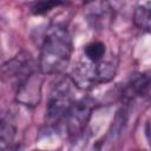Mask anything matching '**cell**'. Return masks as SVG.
<instances>
[{
	"instance_id": "cell-1",
	"label": "cell",
	"mask_w": 151,
	"mask_h": 151,
	"mask_svg": "<svg viewBox=\"0 0 151 151\" xmlns=\"http://www.w3.org/2000/svg\"><path fill=\"white\" fill-rule=\"evenodd\" d=\"M116 71V57L107 51L104 42L96 40L84 46L70 77L80 90L85 91L112 80Z\"/></svg>"
},
{
	"instance_id": "cell-2",
	"label": "cell",
	"mask_w": 151,
	"mask_h": 151,
	"mask_svg": "<svg viewBox=\"0 0 151 151\" xmlns=\"http://www.w3.org/2000/svg\"><path fill=\"white\" fill-rule=\"evenodd\" d=\"M73 52L72 38L63 25H51L42 38L39 67L44 74H59L68 65Z\"/></svg>"
},
{
	"instance_id": "cell-3",
	"label": "cell",
	"mask_w": 151,
	"mask_h": 151,
	"mask_svg": "<svg viewBox=\"0 0 151 151\" xmlns=\"http://www.w3.org/2000/svg\"><path fill=\"white\" fill-rule=\"evenodd\" d=\"M77 90L80 88L71 77H64L53 85L46 107V119L50 124L58 125L61 118L78 100L76 96Z\"/></svg>"
},
{
	"instance_id": "cell-4",
	"label": "cell",
	"mask_w": 151,
	"mask_h": 151,
	"mask_svg": "<svg viewBox=\"0 0 151 151\" xmlns=\"http://www.w3.org/2000/svg\"><path fill=\"white\" fill-rule=\"evenodd\" d=\"M93 109L94 101L91 98H78V100L72 105V107L58 123L65 137L72 140L81 137L87 127Z\"/></svg>"
},
{
	"instance_id": "cell-5",
	"label": "cell",
	"mask_w": 151,
	"mask_h": 151,
	"mask_svg": "<svg viewBox=\"0 0 151 151\" xmlns=\"http://www.w3.org/2000/svg\"><path fill=\"white\" fill-rule=\"evenodd\" d=\"M38 70H40V67L34 63L31 54L27 52H21L2 66V74L13 84V87L15 88Z\"/></svg>"
},
{
	"instance_id": "cell-6",
	"label": "cell",
	"mask_w": 151,
	"mask_h": 151,
	"mask_svg": "<svg viewBox=\"0 0 151 151\" xmlns=\"http://www.w3.org/2000/svg\"><path fill=\"white\" fill-rule=\"evenodd\" d=\"M42 72L39 70L19 84L15 90V100L25 106L33 107L39 104L42 87Z\"/></svg>"
},
{
	"instance_id": "cell-7",
	"label": "cell",
	"mask_w": 151,
	"mask_h": 151,
	"mask_svg": "<svg viewBox=\"0 0 151 151\" xmlns=\"http://www.w3.org/2000/svg\"><path fill=\"white\" fill-rule=\"evenodd\" d=\"M123 98L126 100L151 98V71L132 76L123 90Z\"/></svg>"
},
{
	"instance_id": "cell-8",
	"label": "cell",
	"mask_w": 151,
	"mask_h": 151,
	"mask_svg": "<svg viewBox=\"0 0 151 151\" xmlns=\"http://www.w3.org/2000/svg\"><path fill=\"white\" fill-rule=\"evenodd\" d=\"M134 25L151 34V0H139L133 13Z\"/></svg>"
},
{
	"instance_id": "cell-9",
	"label": "cell",
	"mask_w": 151,
	"mask_h": 151,
	"mask_svg": "<svg viewBox=\"0 0 151 151\" xmlns=\"http://www.w3.org/2000/svg\"><path fill=\"white\" fill-rule=\"evenodd\" d=\"M15 137L17 127L13 119L9 116L2 117L0 125V145L1 149H12L15 147Z\"/></svg>"
},
{
	"instance_id": "cell-10",
	"label": "cell",
	"mask_w": 151,
	"mask_h": 151,
	"mask_svg": "<svg viewBox=\"0 0 151 151\" xmlns=\"http://www.w3.org/2000/svg\"><path fill=\"white\" fill-rule=\"evenodd\" d=\"M65 0H37L32 5V12L34 14H45L52 8L64 5Z\"/></svg>"
},
{
	"instance_id": "cell-11",
	"label": "cell",
	"mask_w": 151,
	"mask_h": 151,
	"mask_svg": "<svg viewBox=\"0 0 151 151\" xmlns=\"http://www.w3.org/2000/svg\"><path fill=\"white\" fill-rule=\"evenodd\" d=\"M145 136H146V139L151 146V118H149L146 120V124H145Z\"/></svg>"
},
{
	"instance_id": "cell-12",
	"label": "cell",
	"mask_w": 151,
	"mask_h": 151,
	"mask_svg": "<svg viewBox=\"0 0 151 151\" xmlns=\"http://www.w3.org/2000/svg\"><path fill=\"white\" fill-rule=\"evenodd\" d=\"M84 1H85V0H84Z\"/></svg>"
}]
</instances>
